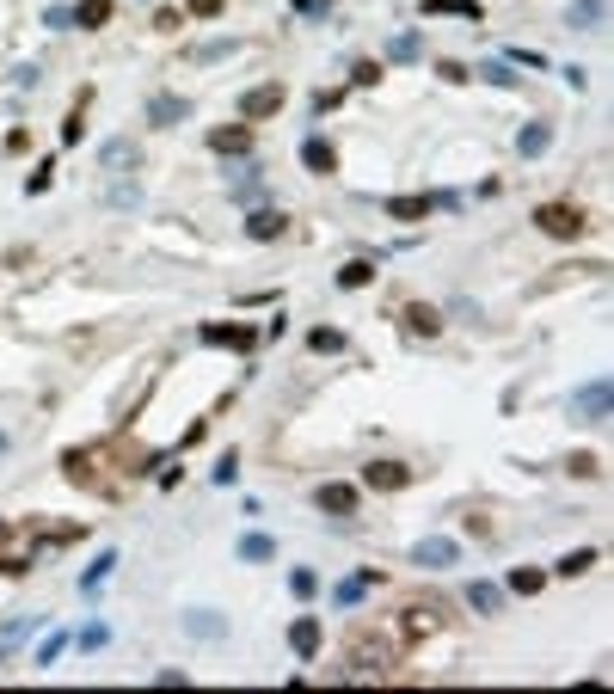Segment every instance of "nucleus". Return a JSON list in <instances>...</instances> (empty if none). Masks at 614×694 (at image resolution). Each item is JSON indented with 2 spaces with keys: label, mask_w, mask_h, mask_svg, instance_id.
Masks as SVG:
<instances>
[{
  "label": "nucleus",
  "mask_w": 614,
  "mask_h": 694,
  "mask_svg": "<svg viewBox=\"0 0 614 694\" xmlns=\"http://www.w3.org/2000/svg\"><path fill=\"white\" fill-rule=\"evenodd\" d=\"M437 203H448V191H437V197H393V203H387V215H393V221H424Z\"/></svg>",
  "instance_id": "16"
},
{
  "label": "nucleus",
  "mask_w": 614,
  "mask_h": 694,
  "mask_svg": "<svg viewBox=\"0 0 614 694\" xmlns=\"http://www.w3.org/2000/svg\"><path fill=\"white\" fill-rule=\"evenodd\" d=\"M0 455H6V430H0Z\"/></svg>",
  "instance_id": "46"
},
{
  "label": "nucleus",
  "mask_w": 614,
  "mask_h": 694,
  "mask_svg": "<svg viewBox=\"0 0 614 694\" xmlns=\"http://www.w3.org/2000/svg\"><path fill=\"white\" fill-rule=\"evenodd\" d=\"M283 228H289L283 203H258L252 215H246V240H283Z\"/></svg>",
  "instance_id": "10"
},
{
  "label": "nucleus",
  "mask_w": 614,
  "mask_h": 694,
  "mask_svg": "<svg viewBox=\"0 0 614 694\" xmlns=\"http://www.w3.org/2000/svg\"><path fill=\"white\" fill-rule=\"evenodd\" d=\"M375 283V258H350L339 271V289H369Z\"/></svg>",
  "instance_id": "22"
},
{
  "label": "nucleus",
  "mask_w": 614,
  "mask_h": 694,
  "mask_svg": "<svg viewBox=\"0 0 614 694\" xmlns=\"http://www.w3.org/2000/svg\"><path fill=\"white\" fill-rule=\"evenodd\" d=\"M221 6H228V0H191V13H197V19H221Z\"/></svg>",
  "instance_id": "43"
},
{
  "label": "nucleus",
  "mask_w": 614,
  "mask_h": 694,
  "mask_svg": "<svg viewBox=\"0 0 614 694\" xmlns=\"http://www.w3.org/2000/svg\"><path fill=\"white\" fill-rule=\"evenodd\" d=\"M546 141H553V123H546V117H535V123H522L516 148H522V154H546Z\"/></svg>",
  "instance_id": "21"
},
{
  "label": "nucleus",
  "mask_w": 614,
  "mask_h": 694,
  "mask_svg": "<svg viewBox=\"0 0 614 694\" xmlns=\"http://www.w3.org/2000/svg\"><path fill=\"white\" fill-rule=\"evenodd\" d=\"M455 559H461V547H455L448 535H430V541H418V547H411V565H424V572H448Z\"/></svg>",
  "instance_id": "9"
},
{
  "label": "nucleus",
  "mask_w": 614,
  "mask_h": 694,
  "mask_svg": "<svg viewBox=\"0 0 614 694\" xmlns=\"http://www.w3.org/2000/svg\"><path fill=\"white\" fill-rule=\"evenodd\" d=\"M381 584V572H357V578H344L339 590H332V602H344V608H357V602H363V596L375 590Z\"/></svg>",
  "instance_id": "17"
},
{
  "label": "nucleus",
  "mask_w": 614,
  "mask_h": 694,
  "mask_svg": "<svg viewBox=\"0 0 614 694\" xmlns=\"http://www.w3.org/2000/svg\"><path fill=\"white\" fill-rule=\"evenodd\" d=\"M535 228H541L546 240H578L583 228H590V215L578 203H541L535 209Z\"/></svg>",
  "instance_id": "3"
},
{
  "label": "nucleus",
  "mask_w": 614,
  "mask_h": 694,
  "mask_svg": "<svg viewBox=\"0 0 614 694\" xmlns=\"http://www.w3.org/2000/svg\"><path fill=\"white\" fill-rule=\"evenodd\" d=\"M406 332L411 338H437L443 332V313L430 308V302H406Z\"/></svg>",
  "instance_id": "14"
},
{
  "label": "nucleus",
  "mask_w": 614,
  "mask_h": 694,
  "mask_svg": "<svg viewBox=\"0 0 614 694\" xmlns=\"http://www.w3.org/2000/svg\"><path fill=\"white\" fill-rule=\"evenodd\" d=\"M276 111H283V80H265V86H252V93L239 99V117H246V123H265Z\"/></svg>",
  "instance_id": "7"
},
{
  "label": "nucleus",
  "mask_w": 614,
  "mask_h": 694,
  "mask_svg": "<svg viewBox=\"0 0 614 694\" xmlns=\"http://www.w3.org/2000/svg\"><path fill=\"white\" fill-rule=\"evenodd\" d=\"M130 203H141L136 185H111V209H130Z\"/></svg>",
  "instance_id": "39"
},
{
  "label": "nucleus",
  "mask_w": 614,
  "mask_h": 694,
  "mask_svg": "<svg viewBox=\"0 0 614 694\" xmlns=\"http://www.w3.org/2000/svg\"><path fill=\"white\" fill-rule=\"evenodd\" d=\"M302 167L313 178H326V173H339V148H332V141L326 136H313V141H302Z\"/></svg>",
  "instance_id": "13"
},
{
  "label": "nucleus",
  "mask_w": 614,
  "mask_h": 694,
  "mask_svg": "<svg viewBox=\"0 0 614 694\" xmlns=\"http://www.w3.org/2000/svg\"><path fill=\"white\" fill-rule=\"evenodd\" d=\"M461 596H467V608H474V615H498V602H504V596H498V584H485V578H474Z\"/></svg>",
  "instance_id": "19"
},
{
  "label": "nucleus",
  "mask_w": 614,
  "mask_h": 694,
  "mask_svg": "<svg viewBox=\"0 0 614 694\" xmlns=\"http://www.w3.org/2000/svg\"><path fill=\"white\" fill-rule=\"evenodd\" d=\"M320 645H326V633H320V621H313V615H302V621L289 626V652H295V658H320Z\"/></svg>",
  "instance_id": "12"
},
{
  "label": "nucleus",
  "mask_w": 614,
  "mask_h": 694,
  "mask_svg": "<svg viewBox=\"0 0 614 694\" xmlns=\"http://www.w3.org/2000/svg\"><path fill=\"white\" fill-rule=\"evenodd\" d=\"M50 178H56V160H43L32 178H25V197H37V191H50Z\"/></svg>",
  "instance_id": "35"
},
{
  "label": "nucleus",
  "mask_w": 614,
  "mask_h": 694,
  "mask_svg": "<svg viewBox=\"0 0 614 694\" xmlns=\"http://www.w3.org/2000/svg\"><path fill=\"white\" fill-rule=\"evenodd\" d=\"M350 86H381V62H375V56H357V62H350Z\"/></svg>",
  "instance_id": "29"
},
{
  "label": "nucleus",
  "mask_w": 614,
  "mask_h": 694,
  "mask_svg": "<svg viewBox=\"0 0 614 694\" xmlns=\"http://www.w3.org/2000/svg\"><path fill=\"white\" fill-rule=\"evenodd\" d=\"M578 412L583 418H609V382H590L578 393Z\"/></svg>",
  "instance_id": "23"
},
{
  "label": "nucleus",
  "mask_w": 614,
  "mask_h": 694,
  "mask_svg": "<svg viewBox=\"0 0 614 694\" xmlns=\"http://www.w3.org/2000/svg\"><path fill=\"white\" fill-rule=\"evenodd\" d=\"M271 554H276V541H271V535H258V528H252V535L239 541V559H246V565H265Z\"/></svg>",
  "instance_id": "24"
},
{
  "label": "nucleus",
  "mask_w": 614,
  "mask_h": 694,
  "mask_svg": "<svg viewBox=\"0 0 614 694\" xmlns=\"http://www.w3.org/2000/svg\"><path fill=\"white\" fill-rule=\"evenodd\" d=\"M203 141H209V154H221V160H246V154H252V123H246V117H239V123H215Z\"/></svg>",
  "instance_id": "4"
},
{
  "label": "nucleus",
  "mask_w": 614,
  "mask_h": 694,
  "mask_svg": "<svg viewBox=\"0 0 614 694\" xmlns=\"http://www.w3.org/2000/svg\"><path fill=\"white\" fill-rule=\"evenodd\" d=\"M185 626L203 633V639H215V633H221V615H203V608H197V615H185Z\"/></svg>",
  "instance_id": "33"
},
{
  "label": "nucleus",
  "mask_w": 614,
  "mask_h": 694,
  "mask_svg": "<svg viewBox=\"0 0 614 694\" xmlns=\"http://www.w3.org/2000/svg\"><path fill=\"white\" fill-rule=\"evenodd\" d=\"M479 80H485V86H516V68H510V62H485Z\"/></svg>",
  "instance_id": "32"
},
{
  "label": "nucleus",
  "mask_w": 614,
  "mask_h": 694,
  "mask_svg": "<svg viewBox=\"0 0 614 694\" xmlns=\"http://www.w3.org/2000/svg\"><path fill=\"white\" fill-rule=\"evenodd\" d=\"M510 56V68H546V56H535V50H504Z\"/></svg>",
  "instance_id": "38"
},
{
  "label": "nucleus",
  "mask_w": 614,
  "mask_h": 694,
  "mask_svg": "<svg viewBox=\"0 0 614 694\" xmlns=\"http://www.w3.org/2000/svg\"><path fill=\"white\" fill-rule=\"evenodd\" d=\"M504 590H516V596H541V590H546V572H541V565H516L510 578H504Z\"/></svg>",
  "instance_id": "18"
},
{
  "label": "nucleus",
  "mask_w": 614,
  "mask_h": 694,
  "mask_svg": "<svg viewBox=\"0 0 614 694\" xmlns=\"http://www.w3.org/2000/svg\"><path fill=\"white\" fill-rule=\"evenodd\" d=\"M6 535H13V522H0V547H6Z\"/></svg>",
  "instance_id": "45"
},
{
  "label": "nucleus",
  "mask_w": 614,
  "mask_h": 694,
  "mask_svg": "<svg viewBox=\"0 0 614 694\" xmlns=\"http://www.w3.org/2000/svg\"><path fill=\"white\" fill-rule=\"evenodd\" d=\"M185 111H191V104L178 99V93H154V99H148V123H154V130H172Z\"/></svg>",
  "instance_id": "15"
},
{
  "label": "nucleus",
  "mask_w": 614,
  "mask_h": 694,
  "mask_svg": "<svg viewBox=\"0 0 614 694\" xmlns=\"http://www.w3.org/2000/svg\"><path fill=\"white\" fill-rule=\"evenodd\" d=\"M104 639H111V626H86V633H80V652H104Z\"/></svg>",
  "instance_id": "36"
},
{
  "label": "nucleus",
  "mask_w": 614,
  "mask_h": 694,
  "mask_svg": "<svg viewBox=\"0 0 614 694\" xmlns=\"http://www.w3.org/2000/svg\"><path fill=\"white\" fill-rule=\"evenodd\" d=\"M344 104V86H320V93H313V104H307V111H339Z\"/></svg>",
  "instance_id": "34"
},
{
  "label": "nucleus",
  "mask_w": 614,
  "mask_h": 694,
  "mask_svg": "<svg viewBox=\"0 0 614 694\" xmlns=\"http://www.w3.org/2000/svg\"><path fill=\"white\" fill-rule=\"evenodd\" d=\"M289 590L302 596V602H313V596H320V578H313L307 565H295V572H289Z\"/></svg>",
  "instance_id": "31"
},
{
  "label": "nucleus",
  "mask_w": 614,
  "mask_h": 694,
  "mask_svg": "<svg viewBox=\"0 0 614 694\" xmlns=\"http://www.w3.org/2000/svg\"><path fill=\"white\" fill-rule=\"evenodd\" d=\"M99 160H104V167H111V173H123V167L136 160V148H130V141H123V136H111V141H104V154H99Z\"/></svg>",
  "instance_id": "28"
},
{
  "label": "nucleus",
  "mask_w": 614,
  "mask_h": 694,
  "mask_svg": "<svg viewBox=\"0 0 614 694\" xmlns=\"http://www.w3.org/2000/svg\"><path fill=\"white\" fill-rule=\"evenodd\" d=\"M443 608L437 602H406L400 615H393V633H400V645H424V639H437L443 633Z\"/></svg>",
  "instance_id": "2"
},
{
  "label": "nucleus",
  "mask_w": 614,
  "mask_h": 694,
  "mask_svg": "<svg viewBox=\"0 0 614 694\" xmlns=\"http://www.w3.org/2000/svg\"><path fill=\"white\" fill-rule=\"evenodd\" d=\"M197 338H203V345H228V350H258V332H252V326H234V320H203Z\"/></svg>",
  "instance_id": "6"
},
{
  "label": "nucleus",
  "mask_w": 614,
  "mask_h": 694,
  "mask_svg": "<svg viewBox=\"0 0 614 694\" xmlns=\"http://www.w3.org/2000/svg\"><path fill=\"white\" fill-rule=\"evenodd\" d=\"M313 504H320L326 517H350V510H357L363 498H357V486H344V480H326V486L313 491Z\"/></svg>",
  "instance_id": "11"
},
{
  "label": "nucleus",
  "mask_w": 614,
  "mask_h": 694,
  "mask_svg": "<svg viewBox=\"0 0 614 694\" xmlns=\"http://www.w3.org/2000/svg\"><path fill=\"white\" fill-rule=\"evenodd\" d=\"M339 0H295V13H307V19H320V13H332Z\"/></svg>",
  "instance_id": "42"
},
{
  "label": "nucleus",
  "mask_w": 614,
  "mask_h": 694,
  "mask_svg": "<svg viewBox=\"0 0 614 694\" xmlns=\"http://www.w3.org/2000/svg\"><path fill=\"white\" fill-rule=\"evenodd\" d=\"M602 6H609V0H578V6L565 13V25H572V32H583V25H602Z\"/></svg>",
  "instance_id": "25"
},
{
  "label": "nucleus",
  "mask_w": 614,
  "mask_h": 694,
  "mask_svg": "<svg viewBox=\"0 0 614 694\" xmlns=\"http://www.w3.org/2000/svg\"><path fill=\"white\" fill-rule=\"evenodd\" d=\"M363 486L369 491H400V486H411V467L406 461H369V467H363Z\"/></svg>",
  "instance_id": "8"
},
{
  "label": "nucleus",
  "mask_w": 614,
  "mask_h": 694,
  "mask_svg": "<svg viewBox=\"0 0 614 694\" xmlns=\"http://www.w3.org/2000/svg\"><path fill=\"white\" fill-rule=\"evenodd\" d=\"M111 13H117L111 0H80L68 19H74V25H86V32H99V25H111Z\"/></svg>",
  "instance_id": "20"
},
{
  "label": "nucleus",
  "mask_w": 614,
  "mask_h": 694,
  "mask_svg": "<svg viewBox=\"0 0 614 694\" xmlns=\"http://www.w3.org/2000/svg\"><path fill=\"white\" fill-rule=\"evenodd\" d=\"M234 473H239V455H221V461H215V486H228Z\"/></svg>",
  "instance_id": "40"
},
{
  "label": "nucleus",
  "mask_w": 614,
  "mask_h": 694,
  "mask_svg": "<svg viewBox=\"0 0 614 694\" xmlns=\"http://www.w3.org/2000/svg\"><path fill=\"white\" fill-rule=\"evenodd\" d=\"M111 565H117V554H111V547H104V554L93 559V565H86V578H80V590L93 596V590H99V584H104V578H111Z\"/></svg>",
  "instance_id": "27"
},
{
  "label": "nucleus",
  "mask_w": 614,
  "mask_h": 694,
  "mask_svg": "<svg viewBox=\"0 0 614 694\" xmlns=\"http://www.w3.org/2000/svg\"><path fill=\"white\" fill-rule=\"evenodd\" d=\"M572 473H578V480H596V473H602V461H596V455H572Z\"/></svg>",
  "instance_id": "37"
},
{
  "label": "nucleus",
  "mask_w": 614,
  "mask_h": 694,
  "mask_svg": "<svg viewBox=\"0 0 614 694\" xmlns=\"http://www.w3.org/2000/svg\"><path fill=\"white\" fill-rule=\"evenodd\" d=\"M590 565H596V547H578V554H565V559H559L553 572H559V578H578V572H590Z\"/></svg>",
  "instance_id": "30"
},
{
  "label": "nucleus",
  "mask_w": 614,
  "mask_h": 694,
  "mask_svg": "<svg viewBox=\"0 0 614 694\" xmlns=\"http://www.w3.org/2000/svg\"><path fill=\"white\" fill-rule=\"evenodd\" d=\"M154 32H178V6H160V13H154Z\"/></svg>",
  "instance_id": "44"
},
{
  "label": "nucleus",
  "mask_w": 614,
  "mask_h": 694,
  "mask_svg": "<svg viewBox=\"0 0 614 694\" xmlns=\"http://www.w3.org/2000/svg\"><path fill=\"white\" fill-rule=\"evenodd\" d=\"M37 547H62V541H86V522H62V517H32L25 522Z\"/></svg>",
  "instance_id": "5"
},
{
  "label": "nucleus",
  "mask_w": 614,
  "mask_h": 694,
  "mask_svg": "<svg viewBox=\"0 0 614 694\" xmlns=\"http://www.w3.org/2000/svg\"><path fill=\"white\" fill-rule=\"evenodd\" d=\"M393 658H400V633L393 626H350V639H344V663L357 670V676H387L393 670Z\"/></svg>",
  "instance_id": "1"
},
{
  "label": "nucleus",
  "mask_w": 614,
  "mask_h": 694,
  "mask_svg": "<svg viewBox=\"0 0 614 694\" xmlns=\"http://www.w3.org/2000/svg\"><path fill=\"white\" fill-rule=\"evenodd\" d=\"M307 350L332 356V350H344V332H339V326H313V332H307Z\"/></svg>",
  "instance_id": "26"
},
{
  "label": "nucleus",
  "mask_w": 614,
  "mask_h": 694,
  "mask_svg": "<svg viewBox=\"0 0 614 694\" xmlns=\"http://www.w3.org/2000/svg\"><path fill=\"white\" fill-rule=\"evenodd\" d=\"M448 13H455V19H485V6H479V0H448Z\"/></svg>",
  "instance_id": "41"
}]
</instances>
